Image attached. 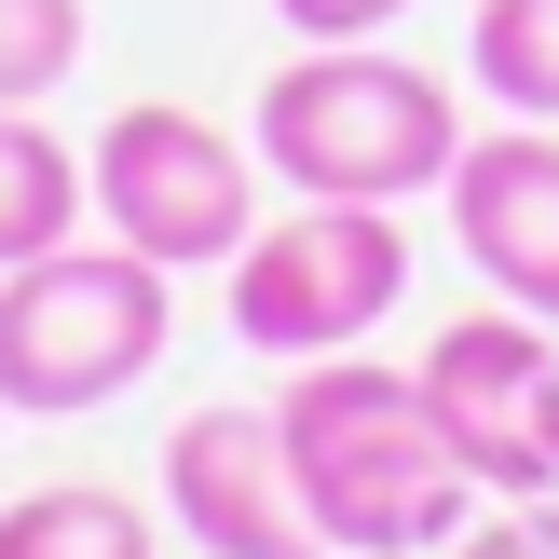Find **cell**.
Returning a JSON list of instances; mask_svg holds the SVG:
<instances>
[{
    "label": "cell",
    "mask_w": 559,
    "mask_h": 559,
    "mask_svg": "<svg viewBox=\"0 0 559 559\" xmlns=\"http://www.w3.org/2000/svg\"><path fill=\"white\" fill-rule=\"evenodd\" d=\"M82 41H96L82 0H0V109H41L82 69Z\"/></svg>",
    "instance_id": "cell-12"
},
{
    "label": "cell",
    "mask_w": 559,
    "mask_h": 559,
    "mask_svg": "<svg viewBox=\"0 0 559 559\" xmlns=\"http://www.w3.org/2000/svg\"><path fill=\"white\" fill-rule=\"evenodd\" d=\"M396 14H424V0H273L287 41H396Z\"/></svg>",
    "instance_id": "cell-13"
},
{
    "label": "cell",
    "mask_w": 559,
    "mask_h": 559,
    "mask_svg": "<svg viewBox=\"0 0 559 559\" xmlns=\"http://www.w3.org/2000/svg\"><path fill=\"white\" fill-rule=\"evenodd\" d=\"M464 164V96L396 41H300L260 82V178L314 205H424Z\"/></svg>",
    "instance_id": "cell-2"
},
{
    "label": "cell",
    "mask_w": 559,
    "mask_h": 559,
    "mask_svg": "<svg viewBox=\"0 0 559 559\" xmlns=\"http://www.w3.org/2000/svg\"><path fill=\"white\" fill-rule=\"evenodd\" d=\"M164 519H178L191 559H328L273 409H191L164 437Z\"/></svg>",
    "instance_id": "cell-7"
},
{
    "label": "cell",
    "mask_w": 559,
    "mask_h": 559,
    "mask_svg": "<svg viewBox=\"0 0 559 559\" xmlns=\"http://www.w3.org/2000/svg\"><path fill=\"white\" fill-rule=\"evenodd\" d=\"M178 273L136 246H41L0 273V409L14 424H82V409L136 396L178 355Z\"/></svg>",
    "instance_id": "cell-3"
},
{
    "label": "cell",
    "mask_w": 559,
    "mask_h": 559,
    "mask_svg": "<svg viewBox=\"0 0 559 559\" xmlns=\"http://www.w3.org/2000/svg\"><path fill=\"white\" fill-rule=\"evenodd\" d=\"M0 559H151V506L109 491V478L0 491Z\"/></svg>",
    "instance_id": "cell-10"
},
{
    "label": "cell",
    "mask_w": 559,
    "mask_h": 559,
    "mask_svg": "<svg viewBox=\"0 0 559 559\" xmlns=\"http://www.w3.org/2000/svg\"><path fill=\"white\" fill-rule=\"evenodd\" d=\"M96 233V178H82V151L55 123H27V109H0V273L41 260V246Z\"/></svg>",
    "instance_id": "cell-9"
},
{
    "label": "cell",
    "mask_w": 559,
    "mask_h": 559,
    "mask_svg": "<svg viewBox=\"0 0 559 559\" xmlns=\"http://www.w3.org/2000/svg\"><path fill=\"white\" fill-rule=\"evenodd\" d=\"M437 205H451L464 273H478L491 300H519V314L559 328V136H546V123L464 136V164H451Z\"/></svg>",
    "instance_id": "cell-8"
},
{
    "label": "cell",
    "mask_w": 559,
    "mask_h": 559,
    "mask_svg": "<svg viewBox=\"0 0 559 559\" xmlns=\"http://www.w3.org/2000/svg\"><path fill=\"white\" fill-rule=\"evenodd\" d=\"M218 300H233V342L273 355V369L355 355L409 300V233H396V205H314V191H300L287 218H260V233L218 260Z\"/></svg>",
    "instance_id": "cell-4"
},
{
    "label": "cell",
    "mask_w": 559,
    "mask_h": 559,
    "mask_svg": "<svg viewBox=\"0 0 559 559\" xmlns=\"http://www.w3.org/2000/svg\"><path fill=\"white\" fill-rule=\"evenodd\" d=\"M451 559H559V491H533V506H478V533H464Z\"/></svg>",
    "instance_id": "cell-14"
},
{
    "label": "cell",
    "mask_w": 559,
    "mask_h": 559,
    "mask_svg": "<svg viewBox=\"0 0 559 559\" xmlns=\"http://www.w3.org/2000/svg\"><path fill=\"white\" fill-rule=\"evenodd\" d=\"M82 178H96V233L136 246V260H164V273H218L260 233V151L233 123H205V109H178V96L109 109Z\"/></svg>",
    "instance_id": "cell-5"
},
{
    "label": "cell",
    "mask_w": 559,
    "mask_h": 559,
    "mask_svg": "<svg viewBox=\"0 0 559 559\" xmlns=\"http://www.w3.org/2000/svg\"><path fill=\"white\" fill-rule=\"evenodd\" d=\"M424 396H437V424H451L464 478H478L491 506L559 491V328L546 314H519V300L451 314L424 342Z\"/></svg>",
    "instance_id": "cell-6"
},
{
    "label": "cell",
    "mask_w": 559,
    "mask_h": 559,
    "mask_svg": "<svg viewBox=\"0 0 559 559\" xmlns=\"http://www.w3.org/2000/svg\"><path fill=\"white\" fill-rule=\"evenodd\" d=\"M273 424H287V478H300V506H314L328 559H451L478 533V506H491V491L464 478L451 424H437L424 369H382L369 342L287 369Z\"/></svg>",
    "instance_id": "cell-1"
},
{
    "label": "cell",
    "mask_w": 559,
    "mask_h": 559,
    "mask_svg": "<svg viewBox=\"0 0 559 559\" xmlns=\"http://www.w3.org/2000/svg\"><path fill=\"white\" fill-rule=\"evenodd\" d=\"M464 82H478L506 123H559V0H478Z\"/></svg>",
    "instance_id": "cell-11"
}]
</instances>
